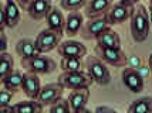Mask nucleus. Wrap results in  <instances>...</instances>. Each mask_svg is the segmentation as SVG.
Wrapping results in <instances>:
<instances>
[{
    "label": "nucleus",
    "mask_w": 152,
    "mask_h": 113,
    "mask_svg": "<svg viewBox=\"0 0 152 113\" xmlns=\"http://www.w3.org/2000/svg\"><path fill=\"white\" fill-rule=\"evenodd\" d=\"M131 35L135 42H144L149 35L151 23L149 14L144 4H137L131 16Z\"/></svg>",
    "instance_id": "obj_1"
},
{
    "label": "nucleus",
    "mask_w": 152,
    "mask_h": 113,
    "mask_svg": "<svg viewBox=\"0 0 152 113\" xmlns=\"http://www.w3.org/2000/svg\"><path fill=\"white\" fill-rule=\"evenodd\" d=\"M57 82L64 89L78 91V89H90L94 81L87 72L78 71V72H61L57 78Z\"/></svg>",
    "instance_id": "obj_2"
},
{
    "label": "nucleus",
    "mask_w": 152,
    "mask_h": 113,
    "mask_svg": "<svg viewBox=\"0 0 152 113\" xmlns=\"http://www.w3.org/2000/svg\"><path fill=\"white\" fill-rule=\"evenodd\" d=\"M86 68H87V73L93 78L95 83H98L101 86L108 85L111 82V79H113L110 69L107 68V65L99 60L98 57H87Z\"/></svg>",
    "instance_id": "obj_3"
},
{
    "label": "nucleus",
    "mask_w": 152,
    "mask_h": 113,
    "mask_svg": "<svg viewBox=\"0 0 152 113\" xmlns=\"http://www.w3.org/2000/svg\"><path fill=\"white\" fill-rule=\"evenodd\" d=\"M135 6H137V3H134V1H125V0H121L118 3H113L111 9L105 14L107 21L110 23V26L122 24L124 21L131 19Z\"/></svg>",
    "instance_id": "obj_4"
},
{
    "label": "nucleus",
    "mask_w": 152,
    "mask_h": 113,
    "mask_svg": "<svg viewBox=\"0 0 152 113\" xmlns=\"http://www.w3.org/2000/svg\"><path fill=\"white\" fill-rule=\"evenodd\" d=\"M21 67L26 69V72L36 73V75H47V73H51L56 71L57 64L53 58L40 54L31 60L21 61Z\"/></svg>",
    "instance_id": "obj_5"
},
{
    "label": "nucleus",
    "mask_w": 152,
    "mask_h": 113,
    "mask_svg": "<svg viewBox=\"0 0 152 113\" xmlns=\"http://www.w3.org/2000/svg\"><path fill=\"white\" fill-rule=\"evenodd\" d=\"M94 53H95V57H98L105 65L121 68L128 64V57L121 48H102V47L95 45Z\"/></svg>",
    "instance_id": "obj_6"
},
{
    "label": "nucleus",
    "mask_w": 152,
    "mask_h": 113,
    "mask_svg": "<svg viewBox=\"0 0 152 113\" xmlns=\"http://www.w3.org/2000/svg\"><path fill=\"white\" fill-rule=\"evenodd\" d=\"M61 38H63V34L53 31L50 28H44V30H41L37 34L34 42H36V47H37L39 53L44 55L46 53H50V51H53L56 48H58V45L63 42Z\"/></svg>",
    "instance_id": "obj_7"
},
{
    "label": "nucleus",
    "mask_w": 152,
    "mask_h": 113,
    "mask_svg": "<svg viewBox=\"0 0 152 113\" xmlns=\"http://www.w3.org/2000/svg\"><path fill=\"white\" fill-rule=\"evenodd\" d=\"M111 26L110 23L107 21L105 17H101V19H95V20H88L84 23V27L81 30V37L84 40H97L101 34L110 30Z\"/></svg>",
    "instance_id": "obj_8"
},
{
    "label": "nucleus",
    "mask_w": 152,
    "mask_h": 113,
    "mask_svg": "<svg viewBox=\"0 0 152 113\" xmlns=\"http://www.w3.org/2000/svg\"><path fill=\"white\" fill-rule=\"evenodd\" d=\"M63 93H64V88L61 86L58 82L47 83L41 88V92H40L37 100L43 106H51V105L63 99Z\"/></svg>",
    "instance_id": "obj_9"
},
{
    "label": "nucleus",
    "mask_w": 152,
    "mask_h": 113,
    "mask_svg": "<svg viewBox=\"0 0 152 113\" xmlns=\"http://www.w3.org/2000/svg\"><path fill=\"white\" fill-rule=\"evenodd\" d=\"M57 53L61 58H78L81 60L83 57L87 55V47L75 40H67L63 41L57 48Z\"/></svg>",
    "instance_id": "obj_10"
},
{
    "label": "nucleus",
    "mask_w": 152,
    "mask_h": 113,
    "mask_svg": "<svg viewBox=\"0 0 152 113\" xmlns=\"http://www.w3.org/2000/svg\"><path fill=\"white\" fill-rule=\"evenodd\" d=\"M121 78H122V83L132 93H139L144 91V86H145L144 76L141 75V72H139L138 69L125 68L121 72Z\"/></svg>",
    "instance_id": "obj_11"
},
{
    "label": "nucleus",
    "mask_w": 152,
    "mask_h": 113,
    "mask_svg": "<svg viewBox=\"0 0 152 113\" xmlns=\"http://www.w3.org/2000/svg\"><path fill=\"white\" fill-rule=\"evenodd\" d=\"M113 3L110 0H91L87 1V6L84 7V16L88 20H95L105 17L108 10L111 9Z\"/></svg>",
    "instance_id": "obj_12"
},
{
    "label": "nucleus",
    "mask_w": 152,
    "mask_h": 113,
    "mask_svg": "<svg viewBox=\"0 0 152 113\" xmlns=\"http://www.w3.org/2000/svg\"><path fill=\"white\" fill-rule=\"evenodd\" d=\"M51 9H53V4L50 0H30L26 12L33 20L39 21L43 19H47Z\"/></svg>",
    "instance_id": "obj_13"
},
{
    "label": "nucleus",
    "mask_w": 152,
    "mask_h": 113,
    "mask_svg": "<svg viewBox=\"0 0 152 113\" xmlns=\"http://www.w3.org/2000/svg\"><path fill=\"white\" fill-rule=\"evenodd\" d=\"M41 83H40L39 75L30 72H24V79H23V85H21V91L26 93L28 99L37 100L39 95L41 92Z\"/></svg>",
    "instance_id": "obj_14"
},
{
    "label": "nucleus",
    "mask_w": 152,
    "mask_h": 113,
    "mask_svg": "<svg viewBox=\"0 0 152 113\" xmlns=\"http://www.w3.org/2000/svg\"><path fill=\"white\" fill-rule=\"evenodd\" d=\"M90 99V89H78L71 91L68 95V103L71 107V113H81L87 109V103Z\"/></svg>",
    "instance_id": "obj_15"
},
{
    "label": "nucleus",
    "mask_w": 152,
    "mask_h": 113,
    "mask_svg": "<svg viewBox=\"0 0 152 113\" xmlns=\"http://www.w3.org/2000/svg\"><path fill=\"white\" fill-rule=\"evenodd\" d=\"M16 54L21 58V61L31 60L34 57L40 55L39 50L36 47V42L30 38H21L16 42Z\"/></svg>",
    "instance_id": "obj_16"
},
{
    "label": "nucleus",
    "mask_w": 152,
    "mask_h": 113,
    "mask_svg": "<svg viewBox=\"0 0 152 113\" xmlns=\"http://www.w3.org/2000/svg\"><path fill=\"white\" fill-rule=\"evenodd\" d=\"M84 16L80 12H73L68 13V16L66 17V28H64V34H67L68 37L77 35L78 33H81L83 27H84Z\"/></svg>",
    "instance_id": "obj_17"
},
{
    "label": "nucleus",
    "mask_w": 152,
    "mask_h": 113,
    "mask_svg": "<svg viewBox=\"0 0 152 113\" xmlns=\"http://www.w3.org/2000/svg\"><path fill=\"white\" fill-rule=\"evenodd\" d=\"M47 28L53 30V31H57L60 34H64V28H66V17L63 12L60 10L57 6H53L50 14L47 16Z\"/></svg>",
    "instance_id": "obj_18"
},
{
    "label": "nucleus",
    "mask_w": 152,
    "mask_h": 113,
    "mask_svg": "<svg viewBox=\"0 0 152 113\" xmlns=\"http://www.w3.org/2000/svg\"><path fill=\"white\" fill-rule=\"evenodd\" d=\"M4 14L6 23L9 28H14L21 20V12L16 0H6L4 1Z\"/></svg>",
    "instance_id": "obj_19"
},
{
    "label": "nucleus",
    "mask_w": 152,
    "mask_h": 113,
    "mask_svg": "<svg viewBox=\"0 0 152 113\" xmlns=\"http://www.w3.org/2000/svg\"><path fill=\"white\" fill-rule=\"evenodd\" d=\"M97 45L102 48H121V38L117 31L110 28L97 38Z\"/></svg>",
    "instance_id": "obj_20"
},
{
    "label": "nucleus",
    "mask_w": 152,
    "mask_h": 113,
    "mask_svg": "<svg viewBox=\"0 0 152 113\" xmlns=\"http://www.w3.org/2000/svg\"><path fill=\"white\" fill-rule=\"evenodd\" d=\"M23 79H24V73H21L19 69H14L13 72H10L7 76H4L1 79V85H3L4 89L14 93L17 92L19 89H21Z\"/></svg>",
    "instance_id": "obj_21"
},
{
    "label": "nucleus",
    "mask_w": 152,
    "mask_h": 113,
    "mask_svg": "<svg viewBox=\"0 0 152 113\" xmlns=\"http://www.w3.org/2000/svg\"><path fill=\"white\" fill-rule=\"evenodd\" d=\"M12 109H13V113H43L44 106L39 100L27 99L12 105Z\"/></svg>",
    "instance_id": "obj_22"
},
{
    "label": "nucleus",
    "mask_w": 152,
    "mask_h": 113,
    "mask_svg": "<svg viewBox=\"0 0 152 113\" xmlns=\"http://www.w3.org/2000/svg\"><path fill=\"white\" fill-rule=\"evenodd\" d=\"M126 113H152V96H142L132 100Z\"/></svg>",
    "instance_id": "obj_23"
},
{
    "label": "nucleus",
    "mask_w": 152,
    "mask_h": 113,
    "mask_svg": "<svg viewBox=\"0 0 152 113\" xmlns=\"http://www.w3.org/2000/svg\"><path fill=\"white\" fill-rule=\"evenodd\" d=\"M14 71V60L9 53L0 54V78L3 79L10 72Z\"/></svg>",
    "instance_id": "obj_24"
},
{
    "label": "nucleus",
    "mask_w": 152,
    "mask_h": 113,
    "mask_svg": "<svg viewBox=\"0 0 152 113\" xmlns=\"http://www.w3.org/2000/svg\"><path fill=\"white\" fill-rule=\"evenodd\" d=\"M60 68L63 69V72H78L83 71V62L78 58H61Z\"/></svg>",
    "instance_id": "obj_25"
},
{
    "label": "nucleus",
    "mask_w": 152,
    "mask_h": 113,
    "mask_svg": "<svg viewBox=\"0 0 152 113\" xmlns=\"http://www.w3.org/2000/svg\"><path fill=\"white\" fill-rule=\"evenodd\" d=\"M87 6L86 0H61L60 1V7L64 9L67 12L73 13V12H78L80 9Z\"/></svg>",
    "instance_id": "obj_26"
},
{
    "label": "nucleus",
    "mask_w": 152,
    "mask_h": 113,
    "mask_svg": "<svg viewBox=\"0 0 152 113\" xmlns=\"http://www.w3.org/2000/svg\"><path fill=\"white\" fill-rule=\"evenodd\" d=\"M48 113H71V107H70L68 99H61L57 103L51 105Z\"/></svg>",
    "instance_id": "obj_27"
},
{
    "label": "nucleus",
    "mask_w": 152,
    "mask_h": 113,
    "mask_svg": "<svg viewBox=\"0 0 152 113\" xmlns=\"http://www.w3.org/2000/svg\"><path fill=\"white\" fill-rule=\"evenodd\" d=\"M13 92L7 91L3 88V91L0 93V107H9L12 106V99H13Z\"/></svg>",
    "instance_id": "obj_28"
},
{
    "label": "nucleus",
    "mask_w": 152,
    "mask_h": 113,
    "mask_svg": "<svg viewBox=\"0 0 152 113\" xmlns=\"http://www.w3.org/2000/svg\"><path fill=\"white\" fill-rule=\"evenodd\" d=\"M0 40H1V42H0V54L6 53L7 50V35L6 33H0Z\"/></svg>",
    "instance_id": "obj_29"
},
{
    "label": "nucleus",
    "mask_w": 152,
    "mask_h": 113,
    "mask_svg": "<svg viewBox=\"0 0 152 113\" xmlns=\"http://www.w3.org/2000/svg\"><path fill=\"white\" fill-rule=\"evenodd\" d=\"M94 112L95 113H118L117 110H114L113 107L110 106H97Z\"/></svg>",
    "instance_id": "obj_30"
},
{
    "label": "nucleus",
    "mask_w": 152,
    "mask_h": 113,
    "mask_svg": "<svg viewBox=\"0 0 152 113\" xmlns=\"http://www.w3.org/2000/svg\"><path fill=\"white\" fill-rule=\"evenodd\" d=\"M148 14H149V23H151V30H152V0L149 1V9H148Z\"/></svg>",
    "instance_id": "obj_31"
},
{
    "label": "nucleus",
    "mask_w": 152,
    "mask_h": 113,
    "mask_svg": "<svg viewBox=\"0 0 152 113\" xmlns=\"http://www.w3.org/2000/svg\"><path fill=\"white\" fill-rule=\"evenodd\" d=\"M0 113H13V109H12V106H9V107H0Z\"/></svg>",
    "instance_id": "obj_32"
},
{
    "label": "nucleus",
    "mask_w": 152,
    "mask_h": 113,
    "mask_svg": "<svg viewBox=\"0 0 152 113\" xmlns=\"http://www.w3.org/2000/svg\"><path fill=\"white\" fill-rule=\"evenodd\" d=\"M148 65H149V69H151V73H152V53L148 57Z\"/></svg>",
    "instance_id": "obj_33"
},
{
    "label": "nucleus",
    "mask_w": 152,
    "mask_h": 113,
    "mask_svg": "<svg viewBox=\"0 0 152 113\" xmlns=\"http://www.w3.org/2000/svg\"><path fill=\"white\" fill-rule=\"evenodd\" d=\"M81 113H95V112H91L90 109H84V110H83V112H81Z\"/></svg>",
    "instance_id": "obj_34"
}]
</instances>
